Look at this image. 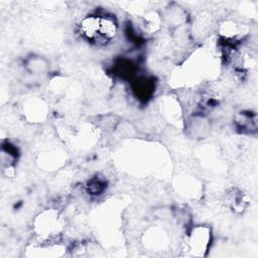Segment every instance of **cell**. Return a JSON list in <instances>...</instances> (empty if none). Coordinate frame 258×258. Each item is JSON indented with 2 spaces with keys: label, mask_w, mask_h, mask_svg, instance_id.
I'll return each instance as SVG.
<instances>
[{
  "label": "cell",
  "mask_w": 258,
  "mask_h": 258,
  "mask_svg": "<svg viewBox=\"0 0 258 258\" xmlns=\"http://www.w3.org/2000/svg\"><path fill=\"white\" fill-rule=\"evenodd\" d=\"M136 97L142 101H146L150 98L154 90V83L147 78H140L136 80L133 87Z\"/></svg>",
  "instance_id": "obj_3"
},
{
  "label": "cell",
  "mask_w": 258,
  "mask_h": 258,
  "mask_svg": "<svg viewBox=\"0 0 258 258\" xmlns=\"http://www.w3.org/2000/svg\"><path fill=\"white\" fill-rule=\"evenodd\" d=\"M88 190H90L92 195H99L104 190V183L99 179H94L89 183Z\"/></svg>",
  "instance_id": "obj_6"
},
{
  "label": "cell",
  "mask_w": 258,
  "mask_h": 258,
  "mask_svg": "<svg viewBox=\"0 0 258 258\" xmlns=\"http://www.w3.org/2000/svg\"><path fill=\"white\" fill-rule=\"evenodd\" d=\"M211 243V230L205 226L191 229L186 238L187 249L195 256H202L208 250Z\"/></svg>",
  "instance_id": "obj_2"
},
{
  "label": "cell",
  "mask_w": 258,
  "mask_h": 258,
  "mask_svg": "<svg viewBox=\"0 0 258 258\" xmlns=\"http://www.w3.org/2000/svg\"><path fill=\"white\" fill-rule=\"evenodd\" d=\"M61 227L60 217L58 213L53 210H48L39 214L35 220V230L37 235L43 239H50L55 235H58Z\"/></svg>",
  "instance_id": "obj_1"
},
{
  "label": "cell",
  "mask_w": 258,
  "mask_h": 258,
  "mask_svg": "<svg viewBox=\"0 0 258 258\" xmlns=\"http://www.w3.org/2000/svg\"><path fill=\"white\" fill-rule=\"evenodd\" d=\"M25 68L32 75H40L47 71L48 63L44 58L40 57L39 55H35L29 57L25 61Z\"/></svg>",
  "instance_id": "obj_5"
},
{
  "label": "cell",
  "mask_w": 258,
  "mask_h": 258,
  "mask_svg": "<svg viewBox=\"0 0 258 258\" xmlns=\"http://www.w3.org/2000/svg\"><path fill=\"white\" fill-rule=\"evenodd\" d=\"M187 129L192 136L205 137L209 132L210 124L205 117L195 116L191 118V120H189Z\"/></svg>",
  "instance_id": "obj_4"
}]
</instances>
